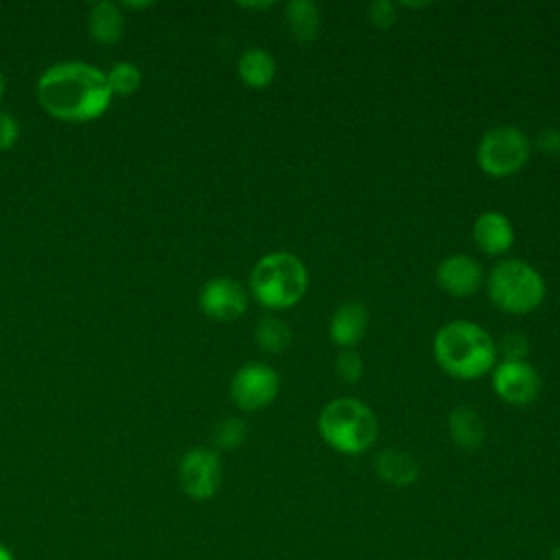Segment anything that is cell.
Returning <instances> with one entry per match:
<instances>
[{
  "instance_id": "cell-29",
  "label": "cell",
  "mask_w": 560,
  "mask_h": 560,
  "mask_svg": "<svg viewBox=\"0 0 560 560\" xmlns=\"http://www.w3.org/2000/svg\"><path fill=\"white\" fill-rule=\"evenodd\" d=\"M400 7H411V9H422V7H429V2H400Z\"/></svg>"
},
{
  "instance_id": "cell-21",
  "label": "cell",
  "mask_w": 560,
  "mask_h": 560,
  "mask_svg": "<svg viewBox=\"0 0 560 560\" xmlns=\"http://www.w3.org/2000/svg\"><path fill=\"white\" fill-rule=\"evenodd\" d=\"M365 372V363L361 359V354L350 348V350H339L335 357V376L337 381L346 383V385H354L361 381Z\"/></svg>"
},
{
  "instance_id": "cell-30",
  "label": "cell",
  "mask_w": 560,
  "mask_h": 560,
  "mask_svg": "<svg viewBox=\"0 0 560 560\" xmlns=\"http://www.w3.org/2000/svg\"><path fill=\"white\" fill-rule=\"evenodd\" d=\"M551 560H560V545H558V547H553V551H551Z\"/></svg>"
},
{
  "instance_id": "cell-3",
  "label": "cell",
  "mask_w": 560,
  "mask_h": 560,
  "mask_svg": "<svg viewBox=\"0 0 560 560\" xmlns=\"http://www.w3.org/2000/svg\"><path fill=\"white\" fill-rule=\"evenodd\" d=\"M317 431L332 451L341 455H361L376 442L378 420L363 400L337 396L322 407Z\"/></svg>"
},
{
  "instance_id": "cell-25",
  "label": "cell",
  "mask_w": 560,
  "mask_h": 560,
  "mask_svg": "<svg viewBox=\"0 0 560 560\" xmlns=\"http://www.w3.org/2000/svg\"><path fill=\"white\" fill-rule=\"evenodd\" d=\"M536 147L545 155H560V127H545L536 136Z\"/></svg>"
},
{
  "instance_id": "cell-9",
  "label": "cell",
  "mask_w": 560,
  "mask_h": 560,
  "mask_svg": "<svg viewBox=\"0 0 560 560\" xmlns=\"http://www.w3.org/2000/svg\"><path fill=\"white\" fill-rule=\"evenodd\" d=\"M177 479L182 490L197 501L210 499L221 486V459L212 448L195 446L179 462Z\"/></svg>"
},
{
  "instance_id": "cell-10",
  "label": "cell",
  "mask_w": 560,
  "mask_h": 560,
  "mask_svg": "<svg viewBox=\"0 0 560 560\" xmlns=\"http://www.w3.org/2000/svg\"><path fill=\"white\" fill-rule=\"evenodd\" d=\"M199 308L210 319L232 322L247 311V293L236 280L228 276H217L201 287Z\"/></svg>"
},
{
  "instance_id": "cell-1",
  "label": "cell",
  "mask_w": 560,
  "mask_h": 560,
  "mask_svg": "<svg viewBox=\"0 0 560 560\" xmlns=\"http://www.w3.org/2000/svg\"><path fill=\"white\" fill-rule=\"evenodd\" d=\"M107 74L83 61H61L37 79V101L46 114L68 122L98 118L112 101Z\"/></svg>"
},
{
  "instance_id": "cell-24",
  "label": "cell",
  "mask_w": 560,
  "mask_h": 560,
  "mask_svg": "<svg viewBox=\"0 0 560 560\" xmlns=\"http://www.w3.org/2000/svg\"><path fill=\"white\" fill-rule=\"evenodd\" d=\"M396 7L398 4H394L392 0H372L368 4V20H370V24L381 28V31L392 28L396 24V18H398Z\"/></svg>"
},
{
  "instance_id": "cell-22",
  "label": "cell",
  "mask_w": 560,
  "mask_h": 560,
  "mask_svg": "<svg viewBox=\"0 0 560 560\" xmlns=\"http://www.w3.org/2000/svg\"><path fill=\"white\" fill-rule=\"evenodd\" d=\"M245 438H247V424L234 416L223 418L214 429V444L225 451L241 446L245 442Z\"/></svg>"
},
{
  "instance_id": "cell-16",
  "label": "cell",
  "mask_w": 560,
  "mask_h": 560,
  "mask_svg": "<svg viewBox=\"0 0 560 560\" xmlns=\"http://www.w3.org/2000/svg\"><path fill=\"white\" fill-rule=\"evenodd\" d=\"M236 72L241 77V81L252 88V90H265L267 85L273 83L276 72H278V63L273 59V55L267 48L260 46H252L245 48L236 61Z\"/></svg>"
},
{
  "instance_id": "cell-4",
  "label": "cell",
  "mask_w": 560,
  "mask_h": 560,
  "mask_svg": "<svg viewBox=\"0 0 560 560\" xmlns=\"http://www.w3.org/2000/svg\"><path fill=\"white\" fill-rule=\"evenodd\" d=\"M249 289L265 308L287 311L306 295L308 269L291 252H269L252 267Z\"/></svg>"
},
{
  "instance_id": "cell-18",
  "label": "cell",
  "mask_w": 560,
  "mask_h": 560,
  "mask_svg": "<svg viewBox=\"0 0 560 560\" xmlns=\"http://www.w3.org/2000/svg\"><path fill=\"white\" fill-rule=\"evenodd\" d=\"M88 26H90L92 37L98 44L109 46V44H116L122 37L125 20H122L120 9L114 2L103 0V2H96L92 7L90 18H88Z\"/></svg>"
},
{
  "instance_id": "cell-23",
  "label": "cell",
  "mask_w": 560,
  "mask_h": 560,
  "mask_svg": "<svg viewBox=\"0 0 560 560\" xmlns=\"http://www.w3.org/2000/svg\"><path fill=\"white\" fill-rule=\"evenodd\" d=\"M497 352H501L503 361H523L529 352V339L518 330H510L497 343Z\"/></svg>"
},
{
  "instance_id": "cell-2",
  "label": "cell",
  "mask_w": 560,
  "mask_h": 560,
  "mask_svg": "<svg viewBox=\"0 0 560 560\" xmlns=\"http://www.w3.org/2000/svg\"><path fill=\"white\" fill-rule=\"evenodd\" d=\"M433 357L444 374L457 381H475L497 365V341L490 332L468 319H453L438 328Z\"/></svg>"
},
{
  "instance_id": "cell-17",
  "label": "cell",
  "mask_w": 560,
  "mask_h": 560,
  "mask_svg": "<svg viewBox=\"0 0 560 560\" xmlns=\"http://www.w3.org/2000/svg\"><path fill=\"white\" fill-rule=\"evenodd\" d=\"M376 475L389 486H411L418 479L420 466L416 457L402 448H383L374 457Z\"/></svg>"
},
{
  "instance_id": "cell-11",
  "label": "cell",
  "mask_w": 560,
  "mask_h": 560,
  "mask_svg": "<svg viewBox=\"0 0 560 560\" xmlns=\"http://www.w3.org/2000/svg\"><path fill=\"white\" fill-rule=\"evenodd\" d=\"M435 282L451 298H470L481 289L486 278L477 258L468 254H451L438 262Z\"/></svg>"
},
{
  "instance_id": "cell-13",
  "label": "cell",
  "mask_w": 560,
  "mask_h": 560,
  "mask_svg": "<svg viewBox=\"0 0 560 560\" xmlns=\"http://www.w3.org/2000/svg\"><path fill=\"white\" fill-rule=\"evenodd\" d=\"M514 225L499 210L481 212L472 223V241L488 256H501L514 245Z\"/></svg>"
},
{
  "instance_id": "cell-12",
  "label": "cell",
  "mask_w": 560,
  "mask_h": 560,
  "mask_svg": "<svg viewBox=\"0 0 560 560\" xmlns=\"http://www.w3.org/2000/svg\"><path fill=\"white\" fill-rule=\"evenodd\" d=\"M368 330V308L359 300H346L341 302L328 322V335L330 341L339 350L354 348Z\"/></svg>"
},
{
  "instance_id": "cell-26",
  "label": "cell",
  "mask_w": 560,
  "mask_h": 560,
  "mask_svg": "<svg viewBox=\"0 0 560 560\" xmlns=\"http://www.w3.org/2000/svg\"><path fill=\"white\" fill-rule=\"evenodd\" d=\"M20 136V127H18V120L7 114V112H0V151H7L15 144Z\"/></svg>"
},
{
  "instance_id": "cell-15",
  "label": "cell",
  "mask_w": 560,
  "mask_h": 560,
  "mask_svg": "<svg viewBox=\"0 0 560 560\" xmlns=\"http://www.w3.org/2000/svg\"><path fill=\"white\" fill-rule=\"evenodd\" d=\"M284 28L298 44H311L322 28V11L313 0H291L284 4Z\"/></svg>"
},
{
  "instance_id": "cell-5",
  "label": "cell",
  "mask_w": 560,
  "mask_h": 560,
  "mask_svg": "<svg viewBox=\"0 0 560 560\" xmlns=\"http://www.w3.org/2000/svg\"><path fill=\"white\" fill-rule=\"evenodd\" d=\"M486 291L499 311L508 315H527L542 304L547 287L538 269L527 260L508 258L490 269Z\"/></svg>"
},
{
  "instance_id": "cell-6",
  "label": "cell",
  "mask_w": 560,
  "mask_h": 560,
  "mask_svg": "<svg viewBox=\"0 0 560 560\" xmlns=\"http://www.w3.org/2000/svg\"><path fill=\"white\" fill-rule=\"evenodd\" d=\"M532 142L527 133L514 125L488 129L477 144V166L494 179L516 175L529 160Z\"/></svg>"
},
{
  "instance_id": "cell-20",
  "label": "cell",
  "mask_w": 560,
  "mask_h": 560,
  "mask_svg": "<svg viewBox=\"0 0 560 560\" xmlns=\"http://www.w3.org/2000/svg\"><path fill=\"white\" fill-rule=\"evenodd\" d=\"M140 79L142 77H140L138 66L131 61H118L107 72V83H109L112 94H120V96L133 94L140 85Z\"/></svg>"
},
{
  "instance_id": "cell-19",
  "label": "cell",
  "mask_w": 560,
  "mask_h": 560,
  "mask_svg": "<svg viewBox=\"0 0 560 560\" xmlns=\"http://www.w3.org/2000/svg\"><path fill=\"white\" fill-rule=\"evenodd\" d=\"M293 332L289 324L276 315H265L254 326V341L269 354H282L291 346Z\"/></svg>"
},
{
  "instance_id": "cell-7",
  "label": "cell",
  "mask_w": 560,
  "mask_h": 560,
  "mask_svg": "<svg viewBox=\"0 0 560 560\" xmlns=\"http://www.w3.org/2000/svg\"><path fill=\"white\" fill-rule=\"evenodd\" d=\"M280 389L278 372L262 361H249L236 370L230 383V396L243 411H260L269 407Z\"/></svg>"
},
{
  "instance_id": "cell-14",
  "label": "cell",
  "mask_w": 560,
  "mask_h": 560,
  "mask_svg": "<svg viewBox=\"0 0 560 560\" xmlns=\"http://www.w3.org/2000/svg\"><path fill=\"white\" fill-rule=\"evenodd\" d=\"M446 429L451 440L464 448V451H475L483 444L486 440V422L481 413L470 407V405H455L448 416H446Z\"/></svg>"
},
{
  "instance_id": "cell-27",
  "label": "cell",
  "mask_w": 560,
  "mask_h": 560,
  "mask_svg": "<svg viewBox=\"0 0 560 560\" xmlns=\"http://www.w3.org/2000/svg\"><path fill=\"white\" fill-rule=\"evenodd\" d=\"M238 7L260 11V9H269V7H273V2H271V0H267V2H238Z\"/></svg>"
},
{
  "instance_id": "cell-8",
  "label": "cell",
  "mask_w": 560,
  "mask_h": 560,
  "mask_svg": "<svg viewBox=\"0 0 560 560\" xmlns=\"http://www.w3.org/2000/svg\"><path fill=\"white\" fill-rule=\"evenodd\" d=\"M540 374L527 361H499L492 368V389L494 394L512 407H527L540 394Z\"/></svg>"
},
{
  "instance_id": "cell-31",
  "label": "cell",
  "mask_w": 560,
  "mask_h": 560,
  "mask_svg": "<svg viewBox=\"0 0 560 560\" xmlns=\"http://www.w3.org/2000/svg\"><path fill=\"white\" fill-rule=\"evenodd\" d=\"M2 92H4V77L0 74V96H2Z\"/></svg>"
},
{
  "instance_id": "cell-28",
  "label": "cell",
  "mask_w": 560,
  "mask_h": 560,
  "mask_svg": "<svg viewBox=\"0 0 560 560\" xmlns=\"http://www.w3.org/2000/svg\"><path fill=\"white\" fill-rule=\"evenodd\" d=\"M0 560H15L13 553H11L2 542H0Z\"/></svg>"
}]
</instances>
